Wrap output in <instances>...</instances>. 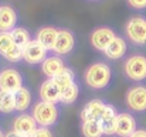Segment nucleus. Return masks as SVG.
<instances>
[{
	"label": "nucleus",
	"mask_w": 146,
	"mask_h": 137,
	"mask_svg": "<svg viewBox=\"0 0 146 137\" xmlns=\"http://www.w3.org/2000/svg\"><path fill=\"white\" fill-rule=\"evenodd\" d=\"M112 68L104 61L92 62L84 71V82L94 91H104L112 82Z\"/></svg>",
	"instance_id": "obj_1"
},
{
	"label": "nucleus",
	"mask_w": 146,
	"mask_h": 137,
	"mask_svg": "<svg viewBox=\"0 0 146 137\" xmlns=\"http://www.w3.org/2000/svg\"><path fill=\"white\" fill-rule=\"evenodd\" d=\"M31 116L34 117L36 123L40 127H54L60 122V107L55 103H48V102H37L31 107Z\"/></svg>",
	"instance_id": "obj_2"
},
{
	"label": "nucleus",
	"mask_w": 146,
	"mask_h": 137,
	"mask_svg": "<svg viewBox=\"0 0 146 137\" xmlns=\"http://www.w3.org/2000/svg\"><path fill=\"white\" fill-rule=\"evenodd\" d=\"M125 37L136 47H146V17L132 16L125 23Z\"/></svg>",
	"instance_id": "obj_3"
},
{
	"label": "nucleus",
	"mask_w": 146,
	"mask_h": 137,
	"mask_svg": "<svg viewBox=\"0 0 146 137\" xmlns=\"http://www.w3.org/2000/svg\"><path fill=\"white\" fill-rule=\"evenodd\" d=\"M123 75L135 84L146 81V55L132 54L123 62Z\"/></svg>",
	"instance_id": "obj_4"
},
{
	"label": "nucleus",
	"mask_w": 146,
	"mask_h": 137,
	"mask_svg": "<svg viewBox=\"0 0 146 137\" xmlns=\"http://www.w3.org/2000/svg\"><path fill=\"white\" fill-rule=\"evenodd\" d=\"M125 105L133 113H146V85L131 86L125 93Z\"/></svg>",
	"instance_id": "obj_5"
},
{
	"label": "nucleus",
	"mask_w": 146,
	"mask_h": 137,
	"mask_svg": "<svg viewBox=\"0 0 146 137\" xmlns=\"http://www.w3.org/2000/svg\"><path fill=\"white\" fill-rule=\"evenodd\" d=\"M24 86V78L16 68H4L0 71V91L16 93Z\"/></svg>",
	"instance_id": "obj_6"
},
{
	"label": "nucleus",
	"mask_w": 146,
	"mask_h": 137,
	"mask_svg": "<svg viewBox=\"0 0 146 137\" xmlns=\"http://www.w3.org/2000/svg\"><path fill=\"white\" fill-rule=\"evenodd\" d=\"M75 44H77V40H75L74 33L71 30H68V28H60L57 40H55V44H54L51 51L55 55L67 57V55H70L74 51Z\"/></svg>",
	"instance_id": "obj_7"
},
{
	"label": "nucleus",
	"mask_w": 146,
	"mask_h": 137,
	"mask_svg": "<svg viewBox=\"0 0 146 137\" xmlns=\"http://www.w3.org/2000/svg\"><path fill=\"white\" fill-rule=\"evenodd\" d=\"M116 37V33L113 28L108 27V26H99L97 28H94L90 34V44L94 49H97L99 52H104L105 48L109 45V43Z\"/></svg>",
	"instance_id": "obj_8"
},
{
	"label": "nucleus",
	"mask_w": 146,
	"mask_h": 137,
	"mask_svg": "<svg viewBox=\"0 0 146 137\" xmlns=\"http://www.w3.org/2000/svg\"><path fill=\"white\" fill-rule=\"evenodd\" d=\"M48 57V49L43 47L36 38H33L23 48V61L29 65H41Z\"/></svg>",
	"instance_id": "obj_9"
},
{
	"label": "nucleus",
	"mask_w": 146,
	"mask_h": 137,
	"mask_svg": "<svg viewBox=\"0 0 146 137\" xmlns=\"http://www.w3.org/2000/svg\"><path fill=\"white\" fill-rule=\"evenodd\" d=\"M138 129V122L135 116L129 112H121L116 116L115 136L116 137H129Z\"/></svg>",
	"instance_id": "obj_10"
},
{
	"label": "nucleus",
	"mask_w": 146,
	"mask_h": 137,
	"mask_svg": "<svg viewBox=\"0 0 146 137\" xmlns=\"http://www.w3.org/2000/svg\"><path fill=\"white\" fill-rule=\"evenodd\" d=\"M37 127H38V124L36 123L34 117L31 115H29L27 112L19 113L14 117L13 123H11V130H14L17 133H21V134L29 136V137L37 130Z\"/></svg>",
	"instance_id": "obj_11"
},
{
	"label": "nucleus",
	"mask_w": 146,
	"mask_h": 137,
	"mask_svg": "<svg viewBox=\"0 0 146 137\" xmlns=\"http://www.w3.org/2000/svg\"><path fill=\"white\" fill-rule=\"evenodd\" d=\"M40 67H41L43 75H44L47 79H52L54 76H57L58 74H61V72L67 68L65 61L62 59V57L55 55V54L48 55V57L43 61V64H41Z\"/></svg>",
	"instance_id": "obj_12"
},
{
	"label": "nucleus",
	"mask_w": 146,
	"mask_h": 137,
	"mask_svg": "<svg viewBox=\"0 0 146 137\" xmlns=\"http://www.w3.org/2000/svg\"><path fill=\"white\" fill-rule=\"evenodd\" d=\"M38 96H40V100H43V102L58 105L61 102V89L55 85V82L52 79H46L40 85Z\"/></svg>",
	"instance_id": "obj_13"
},
{
	"label": "nucleus",
	"mask_w": 146,
	"mask_h": 137,
	"mask_svg": "<svg viewBox=\"0 0 146 137\" xmlns=\"http://www.w3.org/2000/svg\"><path fill=\"white\" fill-rule=\"evenodd\" d=\"M128 52V43L123 37H119L116 36L111 43L109 45L105 48L104 51V55L111 59V61H118V59H122Z\"/></svg>",
	"instance_id": "obj_14"
},
{
	"label": "nucleus",
	"mask_w": 146,
	"mask_h": 137,
	"mask_svg": "<svg viewBox=\"0 0 146 137\" xmlns=\"http://www.w3.org/2000/svg\"><path fill=\"white\" fill-rule=\"evenodd\" d=\"M19 16L14 7L9 4L0 6V31H11L17 27Z\"/></svg>",
	"instance_id": "obj_15"
},
{
	"label": "nucleus",
	"mask_w": 146,
	"mask_h": 137,
	"mask_svg": "<svg viewBox=\"0 0 146 137\" xmlns=\"http://www.w3.org/2000/svg\"><path fill=\"white\" fill-rule=\"evenodd\" d=\"M105 102L101 99H92L90 102H87L80 113V117L82 122L85 120H99L104 109H105Z\"/></svg>",
	"instance_id": "obj_16"
},
{
	"label": "nucleus",
	"mask_w": 146,
	"mask_h": 137,
	"mask_svg": "<svg viewBox=\"0 0 146 137\" xmlns=\"http://www.w3.org/2000/svg\"><path fill=\"white\" fill-rule=\"evenodd\" d=\"M57 36H58V28H55L52 26H44V27H40L37 30L36 40L43 47H46L48 51H51L54 44H55Z\"/></svg>",
	"instance_id": "obj_17"
},
{
	"label": "nucleus",
	"mask_w": 146,
	"mask_h": 137,
	"mask_svg": "<svg viewBox=\"0 0 146 137\" xmlns=\"http://www.w3.org/2000/svg\"><path fill=\"white\" fill-rule=\"evenodd\" d=\"M14 99H16V112L19 113H24L30 107H33V93L27 86H23L16 92Z\"/></svg>",
	"instance_id": "obj_18"
},
{
	"label": "nucleus",
	"mask_w": 146,
	"mask_h": 137,
	"mask_svg": "<svg viewBox=\"0 0 146 137\" xmlns=\"http://www.w3.org/2000/svg\"><path fill=\"white\" fill-rule=\"evenodd\" d=\"M81 133L84 137H104L99 120H85L81 123Z\"/></svg>",
	"instance_id": "obj_19"
},
{
	"label": "nucleus",
	"mask_w": 146,
	"mask_h": 137,
	"mask_svg": "<svg viewBox=\"0 0 146 137\" xmlns=\"http://www.w3.org/2000/svg\"><path fill=\"white\" fill-rule=\"evenodd\" d=\"M16 112V99L14 93L0 91V113L10 115Z\"/></svg>",
	"instance_id": "obj_20"
},
{
	"label": "nucleus",
	"mask_w": 146,
	"mask_h": 137,
	"mask_svg": "<svg viewBox=\"0 0 146 137\" xmlns=\"http://www.w3.org/2000/svg\"><path fill=\"white\" fill-rule=\"evenodd\" d=\"M52 81H54L55 85L61 89V92L64 91L67 86H70L71 84L77 82V81H75V74H74V71H72L71 68H68V67H67L61 74H58L57 76H54Z\"/></svg>",
	"instance_id": "obj_21"
},
{
	"label": "nucleus",
	"mask_w": 146,
	"mask_h": 137,
	"mask_svg": "<svg viewBox=\"0 0 146 137\" xmlns=\"http://www.w3.org/2000/svg\"><path fill=\"white\" fill-rule=\"evenodd\" d=\"M10 34H11V38H13L14 44L21 47V48H24V47L33 40L30 31H29L27 28H24V27H16V28H13V30L10 31Z\"/></svg>",
	"instance_id": "obj_22"
},
{
	"label": "nucleus",
	"mask_w": 146,
	"mask_h": 137,
	"mask_svg": "<svg viewBox=\"0 0 146 137\" xmlns=\"http://www.w3.org/2000/svg\"><path fill=\"white\" fill-rule=\"evenodd\" d=\"M80 96V85L77 82L71 84L61 92V102L62 105H72Z\"/></svg>",
	"instance_id": "obj_23"
},
{
	"label": "nucleus",
	"mask_w": 146,
	"mask_h": 137,
	"mask_svg": "<svg viewBox=\"0 0 146 137\" xmlns=\"http://www.w3.org/2000/svg\"><path fill=\"white\" fill-rule=\"evenodd\" d=\"M3 58H4L6 61L11 62V64H17V62L23 61V48L14 44V45L3 55Z\"/></svg>",
	"instance_id": "obj_24"
},
{
	"label": "nucleus",
	"mask_w": 146,
	"mask_h": 137,
	"mask_svg": "<svg viewBox=\"0 0 146 137\" xmlns=\"http://www.w3.org/2000/svg\"><path fill=\"white\" fill-rule=\"evenodd\" d=\"M13 45H14V41L11 38L10 31H0V55L3 57Z\"/></svg>",
	"instance_id": "obj_25"
},
{
	"label": "nucleus",
	"mask_w": 146,
	"mask_h": 137,
	"mask_svg": "<svg viewBox=\"0 0 146 137\" xmlns=\"http://www.w3.org/2000/svg\"><path fill=\"white\" fill-rule=\"evenodd\" d=\"M118 116V112H116V107L111 103H106L105 105V109L99 117V122H108V120H115Z\"/></svg>",
	"instance_id": "obj_26"
},
{
	"label": "nucleus",
	"mask_w": 146,
	"mask_h": 137,
	"mask_svg": "<svg viewBox=\"0 0 146 137\" xmlns=\"http://www.w3.org/2000/svg\"><path fill=\"white\" fill-rule=\"evenodd\" d=\"M126 3L132 10H136V11L146 10V0H126Z\"/></svg>",
	"instance_id": "obj_27"
},
{
	"label": "nucleus",
	"mask_w": 146,
	"mask_h": 137,
	"mask_svg": "<svg viewBox=\"0 0 146 137\" xmlns=\"http://www.w3.org/2000/svg\"><path fill=\"white\" fill-rule=\"evenodd\" d=\"M30 137H54V133L51 132L50 127H37V130Z\"/></svg>",
	"instance_id": "obj_28"
},
{
	"label": "nucleus",
	"mask_w": 146,
	"mask_h": 137,
	"mask_svg": "<svg viewBox=\"0 0 146 137\" xmlns=\"http://www.w3.org/2000/svg\"><path fill=\"white\" fill-rule=\"evenodd\" d=\"M129 137H146V129H136Z\"/></svg>",
	"instance_id": "obj_29"
},
{
	"label": "nucleus",
	"mask_w": 146,
	"mask_h": 137,
	"mask_svg": "<svg viewBox=\"0 0 146 137\" xmlns=\"http://www.w3.org/2000/svg\"><path fill=\"white\" fill-rule=\"evenodd\" d=\"M6 137H29V136H24V134H21V133H17V132L11 130V132L6 133Z\"/></svg>",
	"instance_id": "obj_30"
},
{
	"label": "nucleus",
	"mask_w": 146,
	"mask_h": 137,
	"mask_svg": "<svg viewBox=\"0 0 146 137\" xmlns=\"http://www.w3.org/2000/svg\"><path fill=\"white\" fill-rule=\"evenodd\" d=\"M0 137H6V133H4L1 129H0Z\"/></svg>",
	"instance_id": "obj_31"
}]
</instances>
